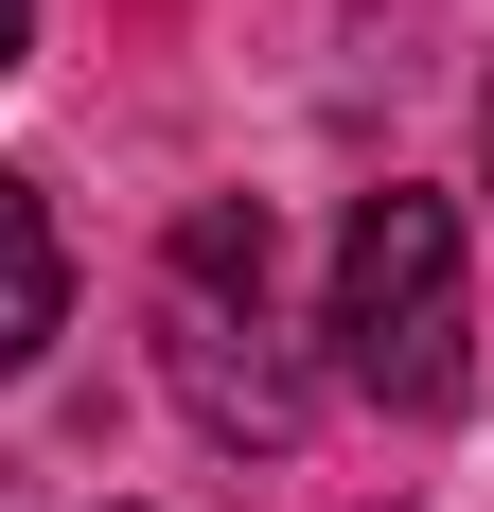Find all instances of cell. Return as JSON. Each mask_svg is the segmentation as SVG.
<instances>
[{
    "mask_svg": "<svg viewBox=\"0 0 494 512\" xmlns=\"http://www.w3.org/2000/svg\"><path fill=\"white\" fill-rule=\"evenodd\" d=\"M336 371L371 407H459V212L442 195H353L336 230Z\"/></svg>",
    "mask_w": 494,
    "mask_h": 512,
    "instance_id": "1",
    "label": "cell"
},
{
    "mask_svg": "<svg viewBox=\"0 0 494 512\" xmlns=\"http://www.w3.org/2000/svg\"><path fill=\"white\" fill-rule=\"evenodd\" d=\"M159 371H177V407H195L212 442H265V460L300 442V371L265 354V318H212V301H177V336H159Z\"/></svg>",
    "mask_w": 494,
    "mask_h": 512,
    "instance_id": "2",
    "label": "cell"
},
{
    "mask_svg": "<svg viewBox=\"0 0 494 512\" xmlns=\"http://www.w3.org/2000/svg\"><path fill=\"white\" fill-rule=\"evenodd\" d=\"M53 336H71V230L36 177H0V371H36Z\"/></svg>",
    "mask_w": 494,
    "mask_h": 512,
    "instance_id": "3",
    "label": "cell"
},
{
    "mask_svg": "<svg viewBox=\"0 0 494 512\" xmlns=\"http://www.w3.org/2000/svg\"><path fill=\"white\" fill-rule=\"evenodd\" d=\"M265 265H283V230H265V195H195L177 212V301H212V318H265Z\"/></svg>",
    "mask_w": 494,
    "mask_h": 512,
    "instance_id": "4",
    "label": "cell"
},
{
    "mask_svg": "<svg viewBox=\"0 0 494 512\" xmlns=\"http://www.w3.org/2000/svg\"><path fill=\"white\" fill-rule=\"evenodd\" d=\"M18 53H36V0H0V71H18Z\"/></svg>",
    "mask_w": 494,
    "mask_h": 512,
    "instance_id": "5",
    "label": "cell"
},
{
    "mask_svg": "<svg viewBox=\"0 0 494 512\" xmlns=\"http://www.w3.org/2000/svg\"><path fill=\"white\" fill-rule=\"evenodd\" d=\"M477 159H494V124H477Z\"/></svg>",
    "mask_w": 494,
    "mask_h": 512,
    "instance_id": "6",
    "label": "cell"
}]
</instances>
